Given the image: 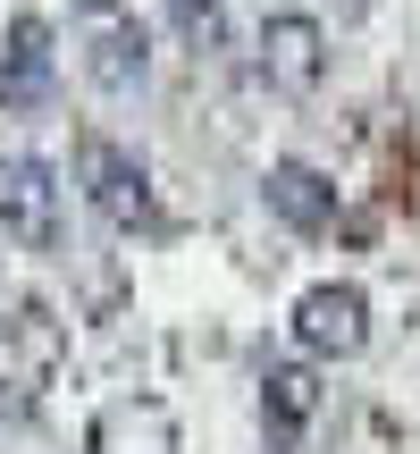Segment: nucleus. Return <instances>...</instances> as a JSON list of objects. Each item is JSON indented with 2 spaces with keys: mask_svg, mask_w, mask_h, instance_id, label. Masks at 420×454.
<instances>
[{
  "mask_svg": "<svg viewBox=\"0 0 420 454\" xmlns=\"http://www.w3.org/2000/svg\"><path fill=\"white\" fill-rule=\"evenodd\" d=\"M93 454H185L177 446V412L160 395H127L93 421Z\"/></svg>",
  "mask_w": 420,
  "mask_h": 454,
  "instance_id": "9",
  "label": "nucleus"
},
{
  "mask_svg": "<svg viewBox=\"0 0 420 454\" xmlns=\"http://www.w3.org/2000/svg\"><path fill=\"white\" fill-rule=\"evenodd\" d=\"M67 51H76L93 93H144L152 84V26L127 0H76L67 9Z\"/></svg>",
  "mask_w": 420,
  "mask_h": 454,
  "instance_id": "1",
  "label": "nucleus"
},
{
  "mask_svg": "<svg viewBox=\"0 0 420 454\" xmlns=\"http://www.w3.org/2000/svg\"><path fill=\"white\" fill-rule=\"evenodd\" d=\"M320 371H311V354L303 362H269V379H261V421H269V446L286 454V446H303V429L320 421Z\"/></svg>",
  "mask_w": 420,
  "mask_h": 454,
  "instance_id": "8",
  "label": "nucleus"
},
{
  "mask_svg": "<svg viewBox=\"0 0 420 454\" xmlns=\"http://www.w3.org/2000/svg\"><path fill=\"white\" fill-rule=\"evenodd\" d=\"M0 236L17 253H59L67 236V185L43 152H9L0 160Z\"/></svg>",
  "mask_w": 420,
  "mask_h": 454,
  "instance_id": "4",
  "label": "nucleus"
},
{
  "mask_svg": "<svg viewBox=\"0 0 420 454\" xmlns=\"http://www.w3.org/2000/svg\"><path fill=\"white\" fill-rule=\"evenodd\" d=\"M160 17L194 59H219L227 51V0H160Z\"/></svg>",
  "mask_w": 420,
  "mask_h": 454,
  "instance_id": "11",
  "label": "nucleus"
},
{
  "mask_svg": "<svg viewBox=\"0 0 420 454\" xmlns=\"http://www.w3.org/2000/svg\"><path fill=\"white\" fill-rule=\"evenodd\" d=\"M294 345H303L311 362H354L362 345H370V294L354 286V278H320V286H303V303H294Z\"/></svg>",
  "mask_w": 420,
  "mask_h": 454,
  "instance_id": "5",
  "label": "nucleus"
},
{
  "mask_svg": "<svg viewBox=\"0 0 420 454\" xmlns=\"http://www.w3.org/2000/svg\"><path fill=\"white\" fill-rule=\"evenodd\" d=\"M59 371H67V320L51 303H9L0 311V412L26 421Z\"/></svg>",
  "mask_w": 420,
  "mask_h": 454,
  "instance_id": "2",
  "label": "nucleus"
},
{
  "mask_svg": "<svg viewBox=\"0 0 420 454\" xmlns=\"http://www.w3.org/2000/svg\"><path fill=\"white\" fill-rule=\"evenodd\" d=\"M76 185L118 236H160L168 227V202H160V185H152V168L135 160L127 144H110V135H84L76 144Z\"/></svg>",
  "mask_w": 420,
  "mask_h": 454,
  "instance_id": "3",
  "label": "nucleus"
},
{
  "mask_svg": "<svg viewBox=\"0 0 420 454\" xmlns=\"http://www.w3.org/2000/svg\"><path fill=\"white\" fill-rule=\"evenodd\" d=\"M253 67H261V84L286 93V101L320 93L328 84V26L303 17V9H277L269 26H261V43H253Z\"/></svg>",
  "mask_w": 420,
  "mask_h": 454,
  "instance_id": "6",
  "label": "nucleus"
},
{
  "mask_svg": "<svg viewBox=\"0 0 420 454\" xmlns=\"http://www.w3.org/2000/svg\"><path fill=\"white\" fill-rule=\"evenodd\" d=\"M261 194H269V211L286 219L294 236H320V227H337V185H328L311 160H277Z\"/></svg>",
  "mask_w": 420,
  "mask_h": 454,
  "instance_id": "10",
  "label": "nucleus"
},
{
  "mask_svg": "<svg viewBox=\"0 0 420 454\" xmlns=\"http://www.w3.org/2000/svg\"><path fill=\"white\" fill-rule=\"evenodd\" d=\"M59 34H51V17H9V34H0V110L9 118H34L51 101V84H59Z\"/></svg>",
  "mask_w": 420,
  "mask_h": 454,
  "instance_id": "7",
  "label": "nucleus"
}]
</instances>
